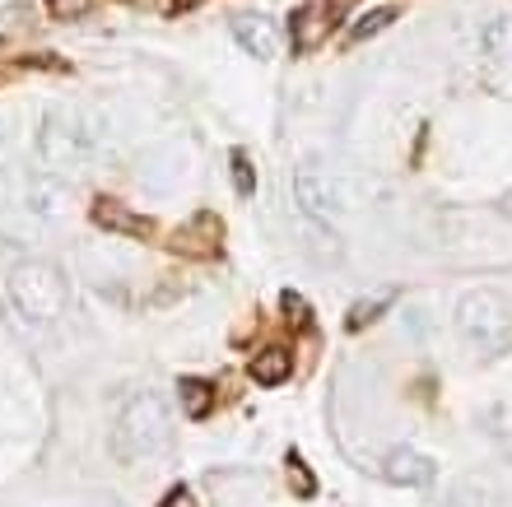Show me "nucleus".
I'll list each match as a JSON object with an SVG mask.
<instances>
[{
    "label": "nucleus",
    "mask_w": 512,
    "mask_h": 507,
    "mask_svg": "<svg viewBox=\"0 0 512 507\" xmlns=\"http://www.w3.org/2000/svg\"><path fill=\"white\" fill-rule=\"evenodd\" d=\"M173 447V410L159 391H135L126 396L117 424H112V452L122 461H145Z\"/></svg>",
    "instance_id": "nucleus-1"
},
{
    "label": "nucleus",
    "mask_w": 512,
    "mask_h": 507,
    "mask_svg": "<svg viewBox=\"0 0 512 507\" xmlns=\"http://www.w3.org/2000/svg\"><path fill=\"white\" fill-rule=\"evenodd\" d=\"M10 303L24 312L28 321H56L66 312V280H61V270L47 266V261H19L10 270Z\"/></svg>",
    "instance_id": "nucleus-2"
},
{
    "label": "nucleus",
    "mask_w": 512,
    "mask_h": 507,
    "mask_svg": "<svg viewBox=\"0 0 512 507\" xmlns=\"http://www.w3.org/2000/svg\"><path fill=\"white\" fill-rule=\"evenodd\" d=\"M457 326L461 335L480 345L485 354H499L512 345V317L503 312V303L494 294H466L457 307Z\"/></svg>",
    "instance_id": "nucleus-3"
},
{
    "label": "nucleus",
    "mask_w": 512,
    "mask_h": 507,
    "mask_svg": "<svg viewBox=\"0 0 512 507\" xmlns=\"http://www.w3.org/2000/svg\"><path fill=\"white\" fill-rule=\"evenodd\" d=\"M84 145H89V131H80L70 112H47L38 131V159L47 173H66L70 163H80Z\"/></svg>",
    "instance_id": "nucleus-4"
},
{
    "label": "nucleus",
    "mask_w": 512,
    "mask_h": 507,
    "mask_svg": "<svg viewBox=\"0 0 512 507\" xmlns=\"http://www.w3.org/2000/svg\"><path fill=\"white\" fill-rule=\"evenodd\" d=\"M294 201L303 205V214H312V219H331L336 210H345L331 173H317V168H298L294 173Z\"/></svg>",
    "instance_id": "nucleus-5"
},
{
    "label": "nucleus",
    "mask_w": 512,
    "mask_h": 507,
    "mask_svg": "<svg viewBox=\"0 0 512 507\" xmlns=\"http://www.w3.org/2000/svg\"><path fill=\"white\" fill-rule=\"evenodd\" d=\"M233 38H238V47H243L247 56H256V61H275V56H280V28H275L270 14H238V19H233Z\"/></svg>",
    "instance_id": "nucleus-6"
},
{
    "label": "nucleus",
    "mask_w": 512,
    "mask_h": 507,
    "mask_svg": "<svg viewBox=\"0 0 512 507\" xmlns=\"http://www.w3.org/2000/svg\"><path fill=\"white\" fill-rule=\"evenodd\" d=\"M382 475H387L391 484H410V489H424V484L438 480V466H433L429 456L410 452V447H396V452L382 461Z\"/></svg>",
    "instance_id": "nucleus-7"
},
{
    "label": "nucleus",
    "mask_w": 512,
    "mask_h": 507,
    "mask_svg": "<svg viewBox=\"0 0 512 507\" xmlns=\"http://www.w3.org/2000/svg\"><path fill=\"white\" fill-rule=\"evenodd\" d=\"M331 14H336L331 0H308V5L294 14V52H312V47L331 33V24H336Z\"/></svg>",
    "instance_id": "nucleus-8"
},
{
    "label": "nucleus",
    "mask_w": 512,
    "mask_h": 507,
    "mask_svg": "<svg viewBox=\"0 0 512 507\" xmlns=\"http://www.w3.org/2000/svg\"><path fill=\"white\" fill-rule=\"evenodd\" d=\"M94 224L98 228H112V233H126V238H149V233H154V224H149V219L131 214L126 205H117V201H94Z\"/></svg>",
    "instance_id": "nucleus-9"
},
{
    "label": "nucleus",
    "mask_w": 512,
    "mask_h": 507,
    "mask_svg": "<svg viewBox=\"0 0 512 507\" xmlns=\"http://www.w3.org/2000/svg\"><path fill=\"white\" fill-rule=\"evenodd\" d=\"M289 373H294V354H289V349H280V345L261 349V354L252 359V382H256V387H280Z\"/></svg>",
    "instance_id": "nucleus-10"
},
{
    "label": "nucleus",
    "mask_w": 512,
    "mask_h": 507,
    "mask_svg": "<svg viewBox=\"0 0 512 507\" xmlns=\"http://www.w3.org/2000/svg\"><path fill=\"white\" fill-rule=\"evenodd\" d=\"M177 401H182L187 419H205V414L215 410V387H210L205 377H182V382H177Z\"/></svg>",
    "instance_id": "nucleus-11"
},
{
    "label": "nucleus",
    "mask_w": 512,
    "mask_h": 507,
    "mask_svg": "<svg viewBox=\"0 0 512 507\" xmlns=\"http://www.w3.org/2000/svg\"><path fill=\"white\" fill-rule=\"evenodd\" d=\"M396 19H401V10H396V5H378V10L359 14V24H350L345 42H350V47H359V42H368V38H378V33H387Z\"/></svg>",
    "instance_id": "nucleus-12"
},
{
    "label": "nucleus",
    "mask_w": 512,
    "mask_h": 507,
    "mask_svg": "<svg viewBox=\"0 0 512 507\" xmlns=\"http://www.w3.org/2000/svg\"><path fill=\"white\" fill-rule=\"evenodd\" d=\"M480 42H485L489 61H512V19H494Z\"/></svg>",
    "instance_id": "nucleus-13"
},
{
    "label": "nucleus",
    "mask_w": 512,
    "mask_h": 507,
    "mask_svg": "<svg viewBox=\"0 0 512 507\" xmlns=\"http://www.w3.org/2000/svg\"><path fill=\"white\" fill-rule=\"evenodd\" d=\"M289 480H294L298 498H312V494H317V480H312L308 461H303V456H298V452H289Z\"/></svg>",
    "instance_id": "nucleus-14"
},
{
    "label": "nucleus",
    "mask_w": 512,
    "mask_h": 507,
    "mask_svg": "<svg viewBox=\"0 0 512 507\" xmlns=\"http://www.w3.org/2000/svg\"><path fill=\"white\" fill-rule=\"evenodd\" d=\"M94 5H98V0H47V14H52V19H61V24H70V19H84Z\"/></svg>",
    "instance_id": "nucleus-15"
},
{
    "label": "nucleus",
    "mask_w": 512,
    "mask_h": 507,
    "mask_svg": "<svg viewBox=\"0 0 512 507\" xmlns=\"http://www.w3.org/2000/svg\"><path fill=\"white\" fill-rule=\"evenodd\" d=\"M387 303H391V294H378V298H373V303H359V307H354V312H350V331H359L364 321H373V312H382V307H387Z\"/></svg>",
    "instance_id": "nucleus-16"
},
{
    "label": "nucleus",
    "mask_w": 512,
    "mask_h": 507,
    "mask_svg": "<svg viewBox=\"0 0 512 507\" xmlns=\"http://www.w3.org/2000/svg\"><path fill=\"white\" fill-rule=\"evenodd\" d=\"M233 182H238L243 196H252L256 191V177H252V168H247V154H233Z\"/></svg>",
    "instance_id": "nucleus-17"
},
{
    "label": "nucleus",
    "mask_w": 512,
    "mask_h": 507,
    "mask_svg": "<svg viewBox=\"0 0 512 507\" xmlns=\"http://www.w3.org/2000/svg\"><path fill=\"white\" fill-rule=\"evenodd\" d=\"M159 507H196V498H191V489H182V484H177V489H168V494H163Z\"/></svg>",
    "instance_id": "nucleus-18"
},
{
    "label": "nucleus",
    "mask_w": 512,
    "mask_h": 507,
    "mask_svg": "<svg viewBox=\"0 0 512 507\" xmlns=\"http://www.w3.org/2000/svg\"><path fill=\"white\" fill-rule=\"evenodd\" d=\"M284 312H294V317L303 321V317H308V303H303L298 294H284Z\"/></svg>",
    "instance_id": "nucleus-19"
},
{
    "label": "nucleus",
    "mask_w": 512,
    "mask_h": 507,
    "mask_svg": "<svg viewBox=\"0 0 512 507\" xmlns=\"http://www.w3.org/2000/svg\"><path fill=\"white\" fill-rule=\"evenodd\" d=\"M173 5H182V10H191V5H196V0H173Z\"/></svg>",
    "instance_id": "nucleus-20"
}]
</instances>
